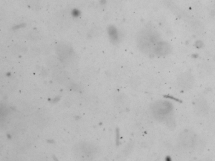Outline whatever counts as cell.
I'll use <instances>...</instances> for the list:
<instances>
[{
    "instance_id": "cell-1",
    "label": "cell",
    "mask_w": 215,
    "mask_h": 161,
    "mask_svg": "<svg viewBox=\"0 0 215 161\" xmlns=\"http://www.w3.org/2000/svg\"><path fill=\"white\" fill-rule=\"evenodd\" d=\"M160 42L159 36L153 31L146 30L141 33L138 39V45L143 53L147 55L154 54L155 49Z\"/></svg>"
},
{
    "instance_id": "cell-2",
    "label": "cell",
    "mask_w": 215,
    "mask_h": 161,
    "mask_svg": "<svg viewBox=\"0 0 215 161\" xmlns=\"http://www.w3.org/2000/svg\"><path fill=\"white\" fill-rule=\"evenodd\" d=\"M98 152L97 147L90 142H80L76 144L73 149V152L75 157L80 160L92 159Z\"/></svg>"
},
{
    "instance_id": "cell-3",
    "label": "cell",
    "mask_w": 215,
    "mask_h": 161,
    "mask_svg": "<svg viewBox=\"0 0 215 161\" xmlns=\"http://www.w3.org/2000/svg\"><path fill=\"white\" fill-rule=\"evenodd\" d=\"M172 104L167 101H158L151 107V112L153 117L158 121H164L168 118L172 112Z\"/></svg>"
},
{
    "instance_id": "cell-4",
    "label": "cell",
    "mask_w": 215,
    "mask_h": 161,
    "mask_svg": "<svg viewBox=\"0 0 215 161\" xmlns=\"http://www.w3.org/2000/svg\"><path fill=\"white\" fill-rule=\"evenodd\" d=\"M197 142V136L196 133L190 130H185L179 135V145L185 149H191Z\"/></svg>"
},
{
    "instance_id": "cell-5",
    "label": "cell",
    "mask_w": 215,
    "mask_h": 161,
    "mask_svg": "<svg viewBox=\"0 0 215 161\" xmlns=\"http://www.w3.org/2000/svg\"><path fill=\"white\" fill-rule=\"evenodd\" d=\"M177 84L180 89L189 90L193 88L194 84V77L189 72L182 73L178 77Z\"/></svg>"
},
{
    "instance_id": "cell-6",
    "label": "cell",
    "mask_w": 215,
    "mask_h": 161,
    "mask_svg": "<svg viewBox=\"0 0 215 161\" xmlns=\"http://www.w3.org/2000/svg\"><path fill=\"white\" fill-rule=\"evenodd\" d=\"M57 53L58 56L63 61H68L71 58L73 50L70 45L66 44H61L57 47Z\"/></svg>"
},
{
    "instance_id": "cell-7",
    "label": "cell",
    "mask_w": 215,
    "mask_h": 161,
    "mask_svg": "<svg viewBox=\"0 0 215 161\" xmlns=\"http://www.w3.org/2000/svg\"><path fill=\"white\" fill-rule=\"evenodd\" d=\"M194 109L196 113L199 116H204L208 112V104L204 98H199L195 101Z\"/></svg>"
},
{
    "instance_id": "cell-8",
    "label": "cell",
    "mask_w": 215,
    "mask_h": 161,
    "mask_svg": "<svg viewBox=\"0 0 215 161\" xmlns=\"http://www.w3.org/2000/svg\"><path fill=\"white\" fill-rule=\"evenodd\" d=\"M170 50L171 48L170 45L166 42L160 41V42L157 44L156 48L155 49L154 54L157 55V56H167V55L170 53Z\"/></svg>"
},
{
    "instance_id": "cell-9",
    "label": "cell",
    "mask_w": 215,
    "mask_h": 161,
    "mask_svg": "<svg viewBox=\"0 0 215 161\" xmlns=\"http://www.w3.org/2000/svg\"><path fill=\"white\" fill-rule=\"evenodd\" d=\"M109 34L110 35V37L113 40V41H116V40H117V37H118V35H117V30L116 29L115 27L114 26H110L109 29Z\"/></svg>"
},
{
    "instance_id": "cell-10",
    "label": "cell",
    "mask_w": 215,
    "mask_h": 161,
    "mask_svg": "<svg viewBox=\"0 0 215 161\" xmlns=\"http://www.w3.org/2000/svg\"><path fill=\"white\" fill-rule=\"evenodd\" d=\"M71 13H72V15H73V16L77 17V16H78L80 15V11L78 10H77V9H74V10H72Z\"/></svg>"
},
{
    "instance_id": "cell-11",
    "label": "cell",
    "mask_w": 215,
    "mask_h": 161,
    "mask_svg": "<svg viewBox=\"0 0 215 161\" xmlns=\"http://www.w3.org/2000/svg\"><path fill=\"white\" fill-rule=\"evenodd\" d=\"M100 3L102 4H105L106 3V0H101V1H100Z\"/></svg>"
}]
</instances>
